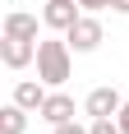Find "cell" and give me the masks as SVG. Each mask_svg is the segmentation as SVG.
I'll list each match as a JSON object with an SVG mask.
<instances>
[{
	"mask_svg": "<svg viewBox=\"0 0 129 134\" xmlns=\"http://www.w3.org/2000/svg\"><path fill=\"white\" fill-rule=\"evenodd\" d=\"M55 134H92V130H83L78 120H64V125H55Z\"/></svg>",
	"mask_w": 129,
	"mask_h": 134,
	"instance_id": "11",
	"label": "cell"
},
{
	"mask_svg": "<svg viewBox=\"0 0 129 134\" xmlns=\"http://www.w3.org/2000/svg\"><path fill=\"white\" fill-rule=\"evenodd\" d=\"M74 46L69 42H55V37H46V42H37V79L46 83V88H60L69 74H74Z\"/></svg>",
	"mask_w": 129,
	"mask_h": 134,
	"instance_id": "1",
	"label": "cell"
},
{
	"mask_svg": "<svg viewBox=\"0 0 129 134\" xmlns=\"http://www.w3.org/2000/svg\"><path fill=\"white\" fill-rule=\"evenodd\" d=\"M0 60H5V69H23V65H32L37 60V42L32 37H0Z\"/></svg>",
	"mask_w": 129,
	"mask_h": 134,
	"instance_id": "3",
	"label": "cell"
},
{
	"mask_svg": "<svg viewBox=\"0 0 129 134\" xmlns=\"http://www.w3.org/2000/svg\"><path fill=\"white\" fill-rule=\"evenodd\" d=\"M78 5H83L88 14H97V9H111V0H78Z\"/></svg>",
	"mask_w": 129,
	"mask_h": 134,
	"instance_id": "12",
	"label": "cell"
},
{
	"mask_svg": "<svg viewBox=\"0 0 129 134\" xmlns=\"http://www.w3.org/2000/svg\"><path fill=\"white\" fill-rule=\"evenodd\" d=\"M37 116L51 125V130H55V125H64V120H74V97H69V93H46V102H42Z\"/></svg>",
	"mask_w": 129,
	"mask_h": 134,
	"instance_id": "6",
	"label": "cell"
},
{
	"mask_svg": "<svg viewBox=\"0 0 129 134\" xmlns=\"http://www.w3.org/2000/svg\"><path fill=\"white\" fill-rule=\"evenodd\" d=\"M111 9H115V14H129V0H111Z\"/></svg>",
	"mask_w": 129,
	"mask_h": 134,
	"instance_id": "14",
	"label": "cell"
},
{
	"mask_svg": "<svg viewBox=\"0 0 129 134\" xmlns=\"http://www.w3.org/2000/svg\"><path fill=\"white\" fill-rule=\"evenodd\" d=\"M28 130V107L9 97V107H0V134H23Z\"/></svg>",
	"mask_w": 129,
	"mask_h": 134,
	"instance_id": "9",
	"label": "cell"
},
{
	"mask_svg": "<svg viewBox=\"0 0 129 134\" xmlns=\"http://www.w3.org/2000/svg\"><path fill=\"white\" fill-rule=\"evenodd\" d=\"M115 120H120V130L129 134V102H125V107H120V116H115Z\"/></svg>",
	"mask_w": 129,
	"mask_h": 134,
	"instance_id": "13",
	"label": "cell"
},
{
	"mask_svg": "<svg viewBox=\"0 0 129 134\" xmlns=\"http://www.w3.org/2000/svg\"><path fill=\"white\" fill-rule=\"evenodd\" d=\"M120 107H125V97H120L115 88H92L88 102H83V111H88L92 120H97V116H120Z\"/></svg>",
	"mask_w": 129,
	"mask_h": 134,
	"instance_id": "5",
	"label": "cell"
},
{
	"mask_svg": "<svg viewBox=\"0 0 129 134\" xmlns=\"http://www.w3.org/2000/svg\"><path fill=\"white\" fill-rule=\"evenodd\" d=\"M88 130H92V134H125V130H120V120H115V116H97V120H92Z\"/></svg>",
	"mask_w": 129,
	"mask_h": 134,
	"instance_id": "10",
	"label": "cell"
},
{
	"mask_svg": "<svg viewBox=\"0 0 129 134\" xmlns=\"http://www.w3.org/2000/svg\"><path fill=\"white\" fill-rule=\"evenodd\" d=\"M5 32H9V37H32V42H37V14L9 9V14H5Z\"/></svg>",
	"mask_w": 129,
	"mask_h": 134,
	"instance_id": "8",
	"label": "cell"
},
{
	"mask_svg": "<svg viewBox=\"0 0 129 134\" xmlns=\"http://www.w3.org/2000/svg\"><path fill=\"white\" fill-rule=\"evenodd\" d=\"M14 102L19 107H28V111H42V102H46V83H32V79H23V83H14Z\"/></svg>",
	"mask_w": 129,
	"mask_h": 134,
	"instance_id": "7",
	"label": "cell"
},
{
	"mask_svg": "<svg viewBox=\"0 0 129 134\" xmlns=\"http://www.w3.org/2000/svg\"><path fill=\"white\" fill-rule=\"evenodd\" d=\"M78 14H83L78 0H46V5H42V23L55 28V32H69V28L78 23Z\"/></svg>",
	"mask_w": 129,
	"mask_h": 134,
	"instance_id": "4",
	"label": "cell"
},
{
	"mask_svg": "<svg viewBox=\"0 0 129 134\" xmlns=\"http://www.w3.org/2000/svg\"><path fill=\"white\" fill-rule=\"evenodd\" d=\"M102 23H97V19H92V14H78V23L69 28V32H64V42H69V46H74L78 55H88V51H97V46H102Z\"/></svg>",
	"mask_w": 129,
	"mask_h": 134,
	"instance_id": "2",
	"label": "cell"
}]
</instances>
